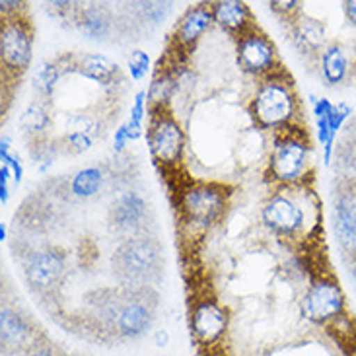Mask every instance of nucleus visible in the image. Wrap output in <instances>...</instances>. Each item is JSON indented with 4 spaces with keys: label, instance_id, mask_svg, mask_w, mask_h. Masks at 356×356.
Wrapping results in <instances>:
<instances>
[{
    "label": "nucleus",
    "instance_id": "nucleus-1",
    "mask_svg": "<svg viewBox=\"0 0 356 356\" xmlns=\"http://www.w3.org/2000/svg\"><path fill=\"white\" fill-rule=\"evenodd\" d=\"M158 306L160 296L154 286L94 290L84 298L80 323L84 335L99 343L135 341L152 329Z\"/></svg>",
    "mask_w": 356,
    "mask_h": 356
},
{
    "label": "nucleus",
    "instance_id": "nucleus-2",
    "mask_svg": "<svg viewBox=\"0 0 356 356\" xmlns=\"http://www.w3.org/2000/svg\"><path fill=\"white\" fill-rule=\"evenodd\" d=\"M164 248L152 234L121 240L111 257L113 277L121 286H154L164 275Z\"/></svg>",
    "mask_w": 356,
    "mask_h": 356
},
{
    "label": "nucleus",
    "instance_id": "nucleus-3",
    "mask_svg": "<svg viewBox=\"0 0 356 356\" xmlns=\"http://www.w3.org/2000/svg\"><path fill=\"white\" fill-rule=\"evenodd\" d=\"M33 51V28L22 14L6 16L0 29V58L2 68L10 76L18 78L26 72Z\"/></svg>",
    "mask_w": 356,
    "mask_h": 356
},
{
    "label": "nucleus",
    "instance_id": "nucleus-4",
    "mask_svg": "<svg viewBox=\"0 0 356 356\" xmlns=\"http://www.w3.org/2000/svg\"><path fill=\"white\" fill-rule=\"evenodd\" d=\"M67 275V253L60 248H47L31 253L24 263V277L29 290L41 298L55 296Z\"/></svg>",
    "mask_w": 356,
    "mask_h": 356
},
{
    "label": "nucleus",
    "instance_id": "nucleus-5",
    "mask_svg": "<svg viewBox=\"0 0 356 356\" xmlns=\"http://www.w3.org/2000/svg\"><path fill=\"white\" fill-rule=\"evenodd\" d=\"M152 220L150 207L145 201V197L136 191L121 193L115 201L111 202L107 212V224L111 232L123 236V240L133 236L150 234L148 224Z\"/></svg>",
    "mask_w": 356,
    "mask_h": 356
},
{
    "label": "nucleus",
    "instance_id": "nucleus-6",
    "mask_svg": "<svg viewBox=\"0 0 356 356\" xmlns=\"http://www.w3.org/2000/svg\"><path fill=\"white\" fill-rule=\"evenodd\" d=\"M294 94L286 82L270 78L259 88L253 99V117L261 127H279L294 115Z\"/></svg>",
    "mask_w": 356,
    "mask_h": 356
},
{
    "label": "nucleus",
    "instance_id": "nucleus-7",
    "mask_svg": "<svg viewBox=\"0 0 356 356\" xmlns=\"http://www.w3.org/2000/svg\"><path fill=\"white\" fill-rule=\"evenodd\" d=\"M43 333L35 323L12 306L0 309V343L8 355H24Z\"/></svg>",
    "mask_w": 356,
    "mask_h": 356
},
{
    "label": "nucleus",
    "instance_id": "nucleus-8",
    "mask_svg": "<svg viewBox=\"0 0 356 356\" xmlns=\"http://www.w3.org/2000/svg\"><path fill=\"white\" fill-rule=\"evenodd\" d=\"M308 164V145L300 136H282L277 140L270 158V174L277 181H294Z\"/></svg>",
    "mask_w": 356,
    "mask_h": 356
},
{
    "label": "nucleus",
    "instance_id": "nucleus-9",
    "mask_svg": "<svg viewBox=\"0 0 356 356\" xmlns=\"http://www.w3.org/2000/svg\"><path fill=\"white\" fill-rule=\"evenodd\" d=\"M333 230L343 251L356 255V189L348 183L337 187L333 197Z\"/></svg>",
    "mask_w": 356,
    "mask_h": 356
},
{
    "label": "nucleus",
    "instance_id": "nucleus-10",
    "mask_svg": "<svg viewBox=\"0 0 356 356\" xmlns=\"http://www.w3.org/2000/svg\"><path fill=\"white\" fill-rule=\"evenodd\" d=\"M304 309L308 318L318 323H331L341 314H345V298L337 282L318 280L304 298Z\"/></svg>",
    "mask_w": 356,
    "mask_h": 356
},
{
    "label": "nucleus",
    "instance_id": "nucleus-11",
    "mask_svg": "<svg viewBox=\"0 0 356 356\" xmlns=\"http://www.w3.org/2000/svg\"><path fill=\"white\" fill-rule=\"evenodd\" d=\"M150 148L160 164H175L181 158L183 133L179 123L170 113L158 115L150 127Z\"/></svg>",
    "mask_w": 356,
    "mask_h": 356
},
{
    "label": "nucleus",
    "instance_id": "nucleus-12",
    "mask_svg": "<svg viewBox=\"0 0 356 356\" xmlns=\"http://www.w3.org/2000/svg\"><path fill=\"white\" fill-rule=\"evenodd\" d=\"M238 60L251 74H265L275 67L277 53L265 33L251 28L238 39Z\"/></svg>",
    "mask_w": 356,
    "mask_h": 356
},
{
    "label": "nucleus",
    "instance_id": "nucleus-13",
    "mask_svg": "<svg viewBox=\"0 0 356 356\" xmlns=\"http://www.w3.org/2000/svg\"><path fill=\"white\" fill-rule=\"evenodd\" d=\"M228 327L226 312L211 300L199 302L191 314V329L195 339L202 345H212L224 335Z\"/></svg>",
    "mask_w": 356,
    "mask_h": 356
},
{
    "label": "nucleus",
    "instance_id": "nucleus-14",
    "mask_svg": "<svg viewBox=\"0 0 356 356\" xmlns=\"http://www.w3.org/2000/svg\"><path fill=\"white\" fill-rule=\"evenodd\" d=\"M263 220L270 230L279 234H294L304 224V211L290 195H275L263 209Z\"/></svg>",
    "mask_w": 356,
    "mask_h": 356
},
{
    "label": "nucleus",
    "instance_id": "nucleus-15",
    "mask_svg": "<svg viewBox=\"0 0 356 356\" xmlns=\"http://www.w3.org/2000/svg\"><path fill=\"white\" fill-rule=\"evenodd\" d=\"M183 209L193 220L201 222V224H211L224 211V197L220 191H216L212 187H195L185 195Z\"/></svg>",
    "mask_w": 356,
    "mask_h": 356
},
{
    "label": "nucleus",
    "instance_id": "nucleus-16",
    "mask_svg": "<svg viewBox=\"0 0 356 356\" xmlns=\"http://www.w3.org/2000/svg\"><path fill=\"white\" fill-rule=\"evenodd\" d=\"M211 8L212 19L222 29H226L230 33H236L238 38L253 28L250 24V8L243 2H238V0H222V2H214Z\"/></svg>",
    "mask_w": 356,
    "mask_h": 356
},
{
    "label": "nucleus",
    "instance_id": "nucleus-17",
    "mask_svg": "<svg viewBox=\"0 0 356 356\" xmlns=\"http://www.w3.org/2000/svg\"><path fill=\"white\" fill-rule=\"evenodd\" d=\"M292 43L298 49L300 55H316L325 45V28L314 18H302L292 22Z\"/></svg>",
    "mask_w": 356,
    "mask_h": 356
},
{
    "label": "nucleus",
    "instance_id": "nucleus-18",
    "mask_svg": "<svg viewBox=\"0 0 356 356\" xmlns=\"http://www.w3.org/2000/svg\"><path fill=\"white\" fill-rule=\"evenodd\" d=\"M76 24L92 39H104L113 29V16L104 4H90L78 10Z\"/></svg>",
    "mask_w": 356,
    "mask_h": 356
},
{
    "label": "nucleus",
    "instance_id": "nucleus-19",
    "mask_svg": "<svg viewBox=\"0 0 356 356\" xmlns=\"http://www.w3.org/2000/svg\"><path fill=\"white\" fill-rule=\"evenodd\" d=\"M212 22V8L207 4H199L191 8L179 22V26L175 29V39L181 45H193L197 39L204 33V29L211 26Z\"/></svg>",
    "mask_w": 356,
    "mask_h": 356
},
{
    "label": "nucleus",
    "instance_id": "nucleus-20",
    "mask_svg": "<svg viewBox=\"0 0 356 356\" xmlns=\"http://www.w3.org/2000/svg\"><path fill=\"white\" fill-rule=\"evenodd\" d=\"M74 68L78 72H82L84 76L92 78V80H96L104 86H111V84L121 80L119 65L104 57V55H82L76 60Z\"/></svg>",
    "mask_w": 356,
    "mask_h": 356
},
{
    "label": "nucleus",
    "instance_id": "nucleus-21",
    "mask_svg": "<svg viewBox=\"0 0 356 356\" xmlns=\"http://www.w3.org/2000/svg\"><path fill=\"white\" fill-rule=\"evenodd\" d=\"M321 68H323V76L329 84H339L347 78L348 70V58L345 55V49L341 45H329L321 53Z\"/></svg>",
    "mask_w": 356,
    "mask_h": 356
},
{
    "label": "nucleus",
    "instance_id": "nucleus-22",
    "mask_svg": "<svg viewBox=\"0 0 356 356\" xmlns=\"http://www.w3.org/2000/svg\"><path fill=\"white\" fill-rule=\"evenodd\" d=\"M102 170L97 168H88L84 172L74 175V179L70 183V189L72 193L80 197V199H88V197H94L99 187H102Z\"/></svg>",
    "mask_w": 356,
    "mask_h": 356
},
{
    "label": "nucleus",
    "instance_id": "nucleus-23",
    "mask_svg": "<svg viewBox=\"0 0 356 356\" xmlns=\"http://www.w3.org/2000/svg\"><path fill=\"white\" fill-rule=\"evenodd\" d=\"M19 123H22L24 129H26V133H28V135L38 136L39 133H43V131L49 127L47 107L43 106L41 102L31 104V106L26 109V113L22 115V121H19Z\"/></svg>",
    "mask_w": 356,
    "mask_h": 356
},
{
    "label": "nucleus",
    "instance_id": "nucleus-24",
    "mask_svg": "<svg viewBox=\"0 0 356 356\" xmlns=\"http://www.w3.org/2000/svg\"><path fill=\"white\" fill-rule=\"evenodd\" d=\"M58 65L57 63H49V65H43V67L39 68V72L35 74V88H38L41 94H45L49 96L51 92H53V88H55V82L58 80Z\"/></svg>",
    "mask_w": 356,
    "mask_h": 356
},
{
    "label": "nucleus",
    "instance_id": "nucleus-25",
    "mask_svg": "<svg viewBox=\"0 0 356 356\" xmlns=\"http://www.w3.org/2000/svg\"><path fill=\"white\" fill-rule=\"evenodd\" d=\"M22 356H70V355H67L63 348L58 347L55 341H51V339L43 333V335H41V337H39L38 341H35V343H33V345H31V347H29Z\"/></svg>",
    "mask_w": 356,
    "mask_h": 356
},
{
    "label": "nucleus",
    "instance_id": "nucleus-26",
    "mask_svg": "<svg viewBox=\"0 0 356 356\" xmlns=\"http://www.w3.org/2000/svg\"><path fill=\"white\" fill-rule=\"evenodd\" d=\"M269 6L273 8V12L280 14L282 18H289L292 22H296L300 18V2H294V0H290V2H270Z\"/></svg>",
    "mask_w": 356,
    "mask_h": 356
},
{
    "label": "nucleus",
    "instance_id": "nucleus-27",
    "mask_svg": "<svg viewBox=\"0 0 356 356\" xmlns=\"http://www.w3.org/2000/svg\"><path fill=\"white\" fill-rule=\"evenodd\" d=\"M129 67H131L133 76L140 78L146 72V68H148V57H146L143 51H135L131 55V58H129Z\"/></svg>",
    "mask_w": 356,
    "mask_h": 356
},
{
    "label": "nucleus",
    "instance_id": "nucleus-28",
    "mask_svg": "<svg viewBox=\"0 0 356 356\" xmlns=\"http://www.w3.org/2000/svg\"><path fill=\"white\" fill-rule=\"evenodd\" d=\"M68 145H70V148H72L74 152H84V150L90 148L92 140H90L84 133H74V135L68 136Z\"/></svg>",
    "mask_w": 356,
    "mask_h": 356
},
{
    "label": "nucleus",
    "instance_id": "nucleus-29",
    "mask_svg": "<svg viewBox=\"0 0 356 356\" xmlns=\"http://www.w3.org/2000/svg\"><path fill=\"white\" fill-rule=\"evenodd\" d=\"M345 12H347V18L356 26V0H350L345 4Z\"/></svg>",
    "mask_w": 356,
    "mask_h": 356
},
{
    "label": "nucleus",
    "instance_id": "nucleus-30",
    "mask_svg": "<svg viewBox=\"0 0 356 356\" xmlns=\"http://www.w3.org/2000/svg\"><path fill=\"white\" fill-rule=\"evenodd\" d=\"M165 343H168V333L165 331L156 333V345H165Z\"/></svg>",
    "mask_w": 356,
    "mask_h": 356
},
{
    "label": "nucleus",
    "instance_id": "nucleus-31",
    "mask_svg": "<svg viewBox=\"0 0 356 356\" xmlns=\"http://www.w3.org/2000/svg\"><path fill=\"white\" fill-rule=\"evenodd\" d=\"M350 277H353V282H355L356 286V255L350 257Z\"/></svg>",
    "mask_w": 356,
    "mask_h": 356
},
{
    "label": "nucleus",
    "instance_id": "nucleus-32",
    "mask_svg": "<svg viewBox=\"0 0 356 356\" xmlns=\"http://www.w3.org/2000/svg\"><path fill=\"white\" fill-rule=\"evenodd\" d=\"M70 356H82V355H70Z\"/></svg>",
    "mask_w": 356,
    "mask_h": 356
}]
</instances>
